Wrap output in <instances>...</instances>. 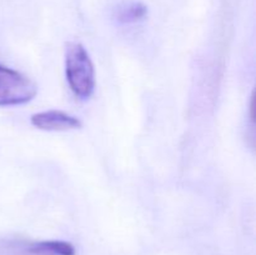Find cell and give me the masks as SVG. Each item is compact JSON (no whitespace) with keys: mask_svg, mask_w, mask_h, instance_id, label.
I'll use <instances>...</instances> for the list:
<instances>
[{"mask_svg":"<svg viewBox=\"0 0 256 255\" xmlns=\"http://www.w3.org/2000/svg\"><path fill=\"white\" fill-rule=\"evenodd\" d=\"M65 75L76 96L88 99L95 89V69L89 52L80 42H69L65 52Z\"/></svg>","mask_w":256,"mask_h":255,"instance_id":"obj_1","label":"cell"},{"mask_svg":"<svg viewBox=\"0 0 256 255\" xmlns=\"http://www.w3.org/2000/svg\"><path fill=\"white\" fill-rule=\"evenodd\" d=\"M38 92L36 84L22 72L0 64V106L29 102Z\"/></svg>","mask_w":256,"mask_h":255,"instance_id":"obj_2","label":"cell"},{"mask_svg":"<svg viewBox=\"0 0 256 255\" xmlns=\"http://www.w3.org/2000/svg\"><path fill=\"white\" fill-rule=\"evenodd\" d=\"M30 122L36 129L45 130V132H65V130L82 128V122L76 116H72L60 110L36 112L32 115Z\"/></svg>","mask_w":256,"mask_h":255,"instance_id":"obj_3","label":"cell"},{"mask_svg":"<svg viewBox=\"0 0 256 255\" xmlns=\"http://www.w3.org/2000/svg\"><path fill=\"white\" fill-rule=\"evenodd\" d=\"M29 252L34 255H75L74 245L62 240H45L34 242L29 246Z\"/></svg>","mask_w":256,"mask_h":255,"instance_id":"obj_4","label":"cell"},{"mask_svg":"<svg viewBox=\"0 0 256 255\" xmlns=\"http://www.w3.org/2000/svg\"><path fill=\"white\" fill-rule=\"evenodd\" d=\"M148 14V8L140 2H126L116 9V20L122 24H132L144 19Z\"/></svg>","mask_w":256,"mask_h":255,"instance_id":"obj_5","label":"cell"}]
</instances>
